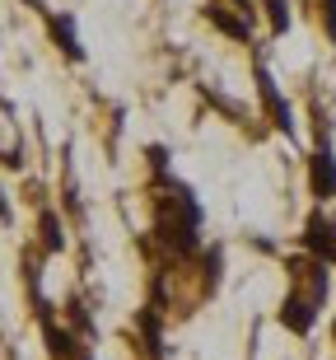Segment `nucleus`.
<instances>
[{"label":"nucleus","instance_id":"nucleus-1","mask_svg":"<svg viewBox=\"0 0 336 360\" xmlns=\"http://www.w3.org/2000/svg\"><path fill=\"white\" fill-rule=\"evenodd\" d=\"M159 215H154V234L163 239V248L173 257H191L201 253V201H196V192H191L187 183H177L173 174L159 178Z\"/></svg>","mask_w":336,"mask_h":360},{"label":"nucleus","instance_id":"nucleus-2","mask_svg":"<svg viewBox=\"0 0 336 360\" xmlns=\"http://www.w3.org/2000/svg\"><path fill=\"white\" fill-rule=\"evenodd\" d=\"M318 314H323V304L313 300L309 285H295L290 281V290H285L281 309H276V319H281L285 333H295V337H309L313 328H318Z\"/></svg>","mask_w":336,"mask_h":360},{"label":"nucleus","instance_id":"nucleus-3","mask_svg":"<svg viewBox=\"0 0 336 360\" xmlns=\"http://www.w3.org/2000/svg\"><path fill=\"white\" fill-rule=\"evenodd\" d=\"M309 192L318 197V206H327L336 197V150H332L323 127H318V146L309 155Z\"/></svg>","mask_w":336,"mask_h":360},{"label":"nucleus","instance_id":"nucleus-4","mask_svg":"<svg viewBox=\"0 0 336 360\" xmlns=\"http://www.w3.org/2000/svg\"><path fill=\"white\" fill-rule=\"evenodd\" d=\"M304 248H309V257H318V262H327L332 267L336 262V215H327L323 206L318 211H309V220H304Z\"/></svg>","mask_w":336,"mask_h":360},{"label":"nucleus","instance_id":"nucleus-5","mask_svg":"<svg viewBox=\"0 0 336 360\" xmlns=\"http://www.w3.org/2000/svg\"><path fill=\"white\" fill-rule=\"evenodd\" d=\"M257 94H262V108H267L271 127H276V131H285V136H295V112H290V103H285L281 84L271 80V70L262 66V61H257Z\"/></svg>","mask_w":336,"mask_h":360},{"label":"nucleus","instance_id":"nucleus-6","mask_svg":"<svg viewBox=\"0 0 336 360\" xmlns=\"http://www.w3.org/2000/svg\"><path fill=\"white\" fill-rule=\"evenodd\" d=\"M38 323H42V342H47L52 360H84V356H89V351L80 347V337L52 319V309H38Z\"/></svg>","mask_w":336,"mask_h":360},{"label":"nucleus","instance_id":"nucleus-7","mask_svg":"<svg viewBox=\"0 0 336 360\" xmlns=\"http://www.w3.org/2000/svg\"><path fill=\"white\" fill-rule=\"evenodd\" d=\"M206 19H210V24H215L224 38H234V42H253V19H248V14H234L224 0H210V5H206Z\"/></svg>","mask_w":336,"mask_h":360},{"label":"nucleus","instance_id":"nucleus-8","mask_svg":"<svg viewBox=\"0 0 336 360\" xmlns=\"http://www.w3.org/2000/svg\"><path fill=\"white\" fill-rule=\"evenodd\" d=\"M47 33H52V42L70 56V61H84V42H80V33H75V19H70V14L47 10Z\"/></svg>","mask_w":336,"mask_h":360},{"label":"nucleus","instance_id":"nucleus-9","mask_svg":"<svg viewBox=\"0 0 336 360\" xmlns=\"http://www.w3.org/2000/svg\"><path fill=\"white\" fill-rule=\"evenodd\" d=\"M38 229H42V253H61V248H66V229H61V220H56L52 206H42Z\"/></svg>","mask_w":336,"mask_h":360},{"label":"nucleus","instance_id":"nucleus-10","mask_svg":"<svg viewBox=\"0 0 336 360\" xmlns=\"http://www.w3.org/2000/svg\"><path fill=\"white\" fill-rule=\"evenodd\" d=\"M271 14V33H285L290 28V0H262Z\"/></svg>","mask_w":336,"mask_h":360},{"label":"nucleus","instance_id":"nucleus-11","mask_svg":"<svg viewBox=\"0 0 336 360\" xmlns=\"http://www.w3.org/2000/svg\"><path fill=\"white\" fill-rule=\"evenodd\" d=\"M323 10H318V19H323V28H327V38L336 42V0H318Z\"/></svg>","mask_w":336,"mask_h":360},{"label":"nucleus","instance_id":"nucleus-12","mask_svg":"<svg viewBox=\"0 0 336 360\" xmlns=\"http://www.w3.org/2000/svg\"><path fill=\"white\" fill-rule=\"evenodd\" d=\"M66 314H70V323H75L80 333H94V323H89V314H84V304H80V300H70V304H66Z\"/></svg>","mask_w":336,"mask_h":360},{"label":"nucleus","instance_id":"nucleus-13","mask_svg":"<svg viewBox=\"0 0 336 360\" xmlns=\"http://www.w3.org/2000/svg\"><path fill=\"white\" fill-rule=\"evenodd\" d=\"M0 225H14V211H10V201H5V192H0Z\"/></svg>","mask_w":336,"mask_h":360},{"label":"nucleus","instance_id":"nucleus-14","mask_svg":"<svg viewBox=\"0 0 336 360\" xmlns=\"http://www.w3.org/2000/svg\"><path fill=\"white\" fill-rule=\"evenodd\" d=\"M234 5H238V10L248 14V19H253V0H234Z\"/></svg>","mask_w":336,"mask_h":360},{"label":"nucleus","instance_id":"nucleus-15","mask_svg":"<svg viewBox=\"0 0 336 360\" xmlns=\"http://www.w3.org/2000/svg\"><path fill=\"white\" fill-rule=\"evenodd\" d=\"M84 360H94V356H84Z\"/></svg>","mask_w":336,"mask_h":360}]
</instances>
